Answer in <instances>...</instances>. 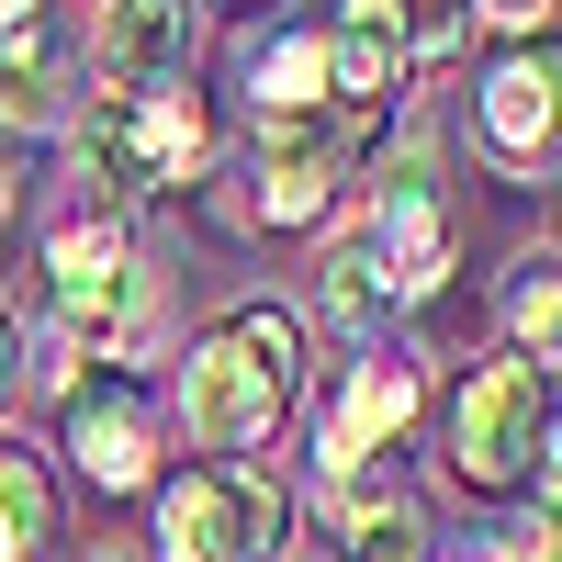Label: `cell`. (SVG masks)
I'll return each instance as SVG.
<instances>
[{"label":"cell","mask_w":562,"mask_h":562,"mask_svg":"<svg viewBox=\"0 0 562 562\" xmlns=\"http://www.w3.org/2000/svg\"><path fill=\"white\" fill-rule=\"evenodd\" d=\"M518 562H562V551H518Z\"/></svg>","instance_id":"obj_22"},{"label":"cell","mask_w":562,"mask_h":562,"mask_svg":"<svg viewBox=\"0 0 562 562\" xmlns=\"http://www.w3.org/2000/svg\"><path fill=\"white\" fill-rule=\"evenodd\" d=\"M338 169H349V124L338 113L259 124V225H315L338 203Z\"/></svg>","instance_id":"obj_9"},{"label":"cell","mask_w":562,"mask_h":562,"mask_svg":"<svg viewBox=\"0 0 562 562\" xmlns=\"http://www.w3.org/2000/svg\"><path fill=\"white\" fill-rule=\"evenodd\" d=\"M371 304H383L371 248H338V259H326V315H338V326H371Z\"/></svg>","instance_id":"obj_17"},{"label":"cell","mask_w":562,"mask_h":562,"mask_svg":"<svg viewBox=\"0 0 562 562\" xmlns=\"http://www.w3.org/2000/svg\"><path fill=\"white\" fill-rule=\"evenodd\" d=\"M371 281H383V304H416V293H439L450 281V203H439V180H428V147H405L383 158V180H371Z\"/></svg>","instance_id":"obj_5"},{"label":"cell","mask_w":562,"mask_h":562,"mask_svg":"<svg viewBox=\"0 0 562 562\" xmlns=\"http://www.w3.org/2000/svg\"><path fill=\"white\" fill-rule=\"evenodd\" d=\"M473 124H484V158L495 169H540V147L562 135V45L495 57V79L473 90Z\"/></svg>","instance_id":"obj_10"},{"label":"cell","mask_w":562,"mask_h":562,"mask_svg":"<svg viewBox=\"0 0 562 562\" xmlns=\"http://www.w3.org/2000/svg\"><path fill=\"white\" fill-rule=\"evenodd\" d=\"M68 79H79V34L45 0H0V124L12 135L68 124Z\"/></svg>","instance_id":"obj_8"},{"label":"cell","mask_w":562,"mask_h":562,"mask_svg":"<svg viewBox=\"0 0 562 562\" xmlns=\"http://www.w3.org/2000/svg\"><path fill=\"white\" fill-rule=\"evenodd\" d=\"M68 461L102 495H135V484L158 473V416H147V394H135V383H79L68 394Z\"/></svg>","instance_id":"obj_11"},{"label":"cell","mask_w":562,"mask_h":562,"mask_svg":"<svg viewBox=\"0 0 562 562\" xmlns=\"http://www.w3.org/2000/svg\"><path fill=\"white\" fill-rule=\"evenodd\" d=\"M416 68V45H405V12L394 0H338V34H326V90L338 102H394V79Z\"/></svg>","instance_id":"obj_13"},{"label":"cell","mask_w":562,"mask_h":562,"mask_svg":"<svg viewBox=\"0 0 562 562\" xmlns=\"http://www.w3.org/2000/svg\"><path fill=\"white\" fill-rule=\"evenodd\" d=\"M349 562H416V506H349Z\"/></svg>","instance_id":"obj_16"},{"label":"cell","mask_w":562,"mask_h":562,"mask_svg":"<svg viewBox=\"0 0 562 562\" xmlns=\"http://www.w3.org/2000/svg\"><path fill=\"white\" fill-rule=\"evenodd\" d=\"M0 203H12V180H0Z\"/></svg>","instance_id":"obj_23"},{"label":"cell","mask_w":562,"mask_h":562,"mask_svg":"<svg viewBox=\"0 0 562 562\" xmlns=\"http://www.w3.org/2000/svg\"><path fill=\"white\" fill-rule=\"evenodd\" d=\"M450 450H461V484H518L540 461V371L529 360H484L473 383L450 394Z\"/></svg>","instance_id":"obj_6"},{"label":"cell","mask_w":562,"mask_h":562,"mask_svg":"<svg viewBox=\"0 0 562 562\" xmlns=\"http://www.w3.org/2000/svg\"><path fill=\"white\" fill-rule=\"evenodd\" d=\"M529 540L562 551V428H551V450H540V529H529Z\"/></svg>","instance_id":"obj_19"},{"label":"cell","mask_w":562,"mask_h":562,"mask_svg":"<svg viewBox=\"0 0 562 562\" xmlns=\"http://www.w3.org/2000/svg\"><path fill=\"white\" fill-rule=\"evenodd\" d=\"M394 12H405V45H416V57H450L461 23H473V0H394Z\"/></svg>","instance_id":"obj_18"},{"label":"cell","mask_w":562,"mask_h":562,"mask_svg":"<svg viewBox=\"0 0 562 562\" xmlns=\"http://www.w3.org/2000/svg\"><path fill=\"white\" fill-rule=\"evenodd\" d=\"M203 147H214V135H203V102H192V90H158V102L102 90V102L79 113V158H90V180L113 192V214L147 203V192H169V180H192Z\"/></svg>","instance_id":"obj_2"},{"label":"cell","mask_w":562,"mask_h":562,"mask_svg":"<svg viewBox=\"0 0 562 562\" xmlns=\"http://www.w3.org/2000/svg\"><path fill=\"white\" fill-rule=\"evenodd\" d=\"M293 506L248 461H203V473L158 484V562H270Z\"/></svg>","instance_id":"obj_3"},{"label":"cell","mask_w":562,"mask_h":562,"mask_svg":"<svg viewBox=\"0 0 562 562\" xmlns=\"http://www.w3.org/2000/svg\"><path fill=\"white\" fill-rule=\"evenodd\" d=\"M293 315L281 304H237L214 326V338L180 360V428H192V450H225V461H248L270 428H281V405H293Z\"/></svg>","instance_id":"obj_1"},{"label":"cell","mask_w":562,"mask_h":562,"mask_svg":"<svg viewBox=\"0 0 562 562\" xmlns=\"http://www.w3.org/2000/svg\"><path fill=\"white\" fill-rule=\"evenodd\" d=\"M90 562H113V551H90Z\"/></svg>","instance_id":"obj_24"},{"label":"cell","mask_w":562,"mask_h":562,"mask_svg":"<svg viewBox=\"0 0 562 562\" xmlns=\"http://www.w3.org/2000/svg\"><path fill=\"white\" fill-rule=\"evenodd\" d=\"M484 12H495V23H540L551 0H484Z\"/></svg>","instance_id":"obj_21"},{"label":"cell","mask_w":562,"mask_h":562,"mask_svg":"<svg viewBox=\"0 0 562 562\" xmlns=\"http://www.w3.org/2000/svg\"><path fill=\"white\" fill-rule=\"evenodd\" d=\"M57 540V484H45V461L0 439V562H34Z\"/></svg>","instance_id":"obj_14"},{"label":"cell","mask_w":562,"mask_h":562,"mask_svg":"<svg viewBox=\"0 0 562 562\" xmlns=\"http://www.w3.org/2000/svg\"><path fill=\"white\" fill-rule=\"evenodd\" d=\"M416 405H428L416 360H360L349 383H338V405H326V461H338V473H360L371 450H394V439L416 428Z\"/></svg>","instance_id":"obj_12"},{"label":"cell","mask_w":562,"mask_h":562,"mask_svg":"<svg viewBox=\"0 0 562 562\" xmlns=\"http://www.w3.org/2000/svg\"><path fill=\"white\" fill-rule=\"evenodd\" d=\"M506 338H518L529 371H562V270H518V293H506Z\"/></svg>","instance_id":"obj_15"},{"label":"cell","mask_w":562,"mask_h":562,"mask_svg":"<svg viewBox=\"0 0 562 562\" xmlns=\"http://www.w3.org/2000/svg\"><path fill=\"white\" fill-rule=\"evenodd\" d=\"M45 293H57V315L79 338H113V349L147 338V270L124 248V214H68L45 237Z\"/></svg>","instance_id":"obj_4"},{"label":"cell","mask_w":562,"mask_h":562,"mask_svg":"<svg viewBox=\"0 0 562 562\" xmlns=\"http://www.w3.org/2000/svg\"><path fill=\"white\" fill-rule=\"evenodd\" d=\"M12 383H23V326H12V304H0V405H12Z\"/></svg>","instance_id":"obj_20"},{"label":"cell","mask_w":562,"mask_h":562,"mask_svg":"<svg viewBox=\"0 0 562 562\" xmlns=\"http://www.w3.org/2000/svg\"><path fill=\"white\" fill-rule=\"evenodd\" d=\"M192 45H203V12H192V0H102L90 68H102V90H124V102H158V90H180Z\"/></svg>","instance_id":"obj_7"}]
</instances>
